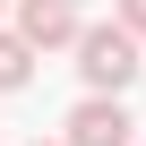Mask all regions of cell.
<instances>
[{
	"mask_svg": "<svg viewBox=\"0 0 146 146\" xmlns=\"http://www.w3.org/2000/svg\"><path fill=\"white\" fill-rule=\"evenodd\" d=\"M137 43L120 35V26H78V78H86V95H112L120 103V86L137 78Z\"/></svg>",
	"mask_w": 146,
	"mask_h": 146,
	"instance_id": "cell-1",
	"label": "cell"
},
{
	"mask_svg": "<svg viewBox=\"0 0 146 146\" xmlns=\"http://www.w3.org/2000/svg\"><path fill=\"white\" fill-rule=\"evenodd\" d=\"M69 9H78V0H69Z\"/></svg>",
	"mask_w": 146,
	"mask_h": 146,
	"instance_id": "cell-7",
	"label": "cell"
},
{
	"mask_svg": "<svg viewBox=\"0 0 146 146\" xmlns=\"http://www.w3.org/2000/svg\"><path fill=\"white\" fill-rule=\"evenodd\" d=\"M112 26H120V35L137 43V35H146V0H112Z\"/></svg>",
	"mask_w": 146,
	"mask_h": 146,
	"instance_id": "cell-5",
	"label": "cell"
},
{
	"mask_svg": "<svg viewBox=\"0 0 146 146\" xmlns=\"http://www.w3.org/2000/svg\"><path fill=\"white\" fill-rule=\"evenodd\" d=\"M35 78V52L17 43V35H0V95H9V86H26Z\"/></svg>",
	"mask_w": 146,
	"mask_h": 146,
	"instance_id": "cell-4",
	"label": "cell"
},
{
	"mask_svg": "<svg viewBox=\"0 0 146 146\" xmlns=\"http://www.w3.org/2000/svg\"><path fill=\"white\" fill-rule=\"evenodd\" d=\"M35 146H52V137H35Z\"/></svg>",
	"mask_w": 146,
	"mask_h": 146,
	"instance_id": "cell-6",
	"label": "cell"
},
{
	"mask_svg": "<svg viewBox=\"0 0 146 146\" xmlns=\"http://www.w3.org/2000/svg\"><path fill=\"white\" fill-rule=\"evenodd\" d=\"M129 129H137V120H129V103L86 95L78 112H69V137H60V146H129Z\"/></svg>",
	"mask_w": 146,
	"mask_h": 146,
	"instance_id": "cell-2",
	"label": "cell"
},
{
	"mask_svg": "<svg viewBox=\"0 0 146 146\" xmlns=\"http://www.w3.org/2000/svg\"><path fill=\"white\" fill-rule=\"evenodd\" d=\"M17 43H26V52L78 43V9H69V0H17Z\"/></svg>",
	"mask_w": 146,
	"mask_h": 146,
	"instance_id": "cell-3",
	"label": "cell"
}]
</instances>
